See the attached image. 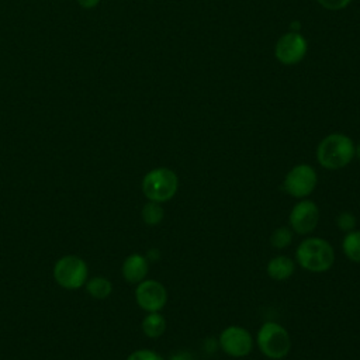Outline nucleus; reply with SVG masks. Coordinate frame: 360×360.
I'll list each match as a JSON object with an SVG mask.
<instances>
[{
	"label": "nucleus",
	"instance_id": "1",
	"mask_svg": "<svg viewBox=\"0 0 360 360\" xmlns=\"http://www.w3.org/2000/svg\"><path fill=\"white\" fill-rule=\"evenodd\" d=\"M354 158L353 141L340 132L326 135L316 148L318 163L328 170L346 167Z\"/></svg>",
	"mask_w": 360,
	"mask_h": 360
},
{
	"label": "nucleus",
	"instance_id": "2",
	"mask_svg": "<svg viewBox=\"0 0 360 360\" xmlns=\"http://www.w3.org/2000/svg\"><path fill=\"white\" fill-rule=\"evenodd\" d=\"M295 257L302 269L312 273H323L333 266L335 252L326 239L311 236L298 245Z\"/></svg>",
	"mask_w": 360,
	"mask_h": 360
},
{
	"label": "nucleus",
	"instance_id": "3",
	"mask_svg": "<svg viewBox=\"0 0 360 360\" xmlns=\"http://www.w3.org/2000/svg\"><path fill=\"white\" fill-rule=\"evenodd\" d=\"M179 188V177L169 167H156L142 179V193L149 201L166 202L172 200Z\"/></svg>",
	"mask_w": 360,
	"mask_h": 360
},
{
	"label": "nucleus",
	"instance_id": "4",
	"mask_svg": "<svg viewBox=\"0 0 360 360\" xmlns=\"http://www.w3.org/2000/svg\"><path fill=\"white\" fill-rule=\"evenodd\" d=\"M256 343L262 354L271 360L284 359L291 349V339L287 329L273 321L264 322L259 328Z\"/></svg>",
	"mask_w": 360,
	"mask_h": 360
},
{
	"label": "nucleus",
	"instance_id": "5",
	"mask_svg": "<svg viewBox=\"0 0 360 360\" xmlns=\"http://www.w3.org/2000/svg\"><path fill=\"white\" fill-rule=\"evenodd\" d=\"M53 277L60 287L76 290L87 280V264L77 256H63L53 267Z\"/></svg>",
	"mask_w": 360,
	"mask_h": 360
},
{
	"label": "nucleus",
	"instance_id": "6",
	"mask_svg": "<svg viewBox=\"0 0 360 360\" xmlns=\"http://www.w3.org/2000/svg\"><path fill=\"white\" fill-rule=\"evenodd\" d=\"M318 174L315 169L307 163L295 165L284 177L283 187L294 198L308 197L316 187Z\"/></svg>",
	"mask_w": 360,
	"mask_h": 360
},
{
	"label": "nucleus",
	"instance_id": "7",
	"mask_svg": "<svg viewBox=\"0 0 360 360\" xmlns=\"http://www.w3.org/2000/svg\"><path fill=\"white\" fill-rule=\"evenodd\" d=\"M221 349L231 357H246L253 349L250 332L242 326H226L218 339Z\"/></svg>",
	"mask_w": 360,
	"mask_h": 360
},
{
	"label": "nucleus",
	"instance_id": "8",
	"mask_svg": "<svg viewBox=\"0 0 360 360\" xmlns=\"http://www.w3.org/2000/svg\"><path fill=\"white\" fill-rule=\"evenodd\" d=\"M308 51L307 39L300 34L290 31L283 34L276 42L274 55L283 65H295L301 62Z\"/></svg>",
	"mask_w": 360,
	"mask_h": 360
},
{
	"label": "nucleus",
	"instance_id": "9",
	"mask_svg": "<svg viewBox=\"0 0 360 360\" xmlns=\"http://www.w3.org/2000/svg\"><path fill=\"white\" fill-rule=\"evenodd\" d=\"M288 219L294 232L298 235H308L318 226L319 208L314 201L302 198L292 207Z\"/></svg>",
	"mask_w": 360,
	"mask_h": 360
},
{
	"label": "nucleus",
	"instance_id": "10",
	"mask_svg": "<svg viewBox=\"0 0 360 360\" xmlns=\"http://www.w3.org/2000/svg\"><path fill=\"white\" fill-rule=\"evenodd\" d=\"M135 300L143 311L159 312L167 302V291L156 280H142L135 290Z\"/></svg>",
	"mask_w": 360,
	"mask_h": 360
},
{
	"label": "nucleus",
	"instance_id": "11",
	"mask_svg": "<svg viewBox=\"0 0 360 360\" xmlns=\"http://www.w3.org/2000/svg\"><path fill=\"white\" fill-rule=\"evenodd\" d=\"M148 270V259L139 253L129 255L122 263V276L131 284H138L142 280H145Z\"/></svg>",
	"mask_w": 360,
	"mask_h": 360
},
{
	"label": "nucleus",
	"instance_id": "12",
	"mask_svg": "<svg viewBox=\"0 0 360 360\" xmlns=\"http://www.w3.org/2000/svg\"><path fill=\"white\" fill-rule=\"evenodd\" d=\"M295 271V263L284 255L274 256L267 263V274L276 281H284L290 278Z\"/></svg>",
	"mask_w": 360,
	"mask_h": 360
},
{
	"label": "nucleus",
	"instance_id": "13",
	"mask_svg": "<svg viewBox=\"0 0 360 360\" xmlns=\"http://www.w3.org/2000/svg\"><path fill=\"white\" fill-rule=\"evenodd\" d=\"M166 329V321L159 312H149L142 321V330L148 338H159Z\"/></svg>",
	"mask_w": 360,
	"mask_h": 360
},
{
	"label": "nucleus",
	"instance_id": "14",
	"mask_svg": "<svg viewBox=\"0 0 360 360\" xmlns=\"http://www.w3.org/2000/svg\"><path fill=\"white\" fill-rule=\"evenodd\" d=\"M342 249L349 260L360 264V231L353 229L346 232L342 242Z\"/></svg>",
	"mask_w": 360,
	"mask_h": 360
},
{
	"label": "nucleus",
	"instance_id": "15",
	"mask_svg": "<svg viewBox=\"0 0 360 360\" xmlns=\"http://www.w3.org/2000/svg\"><path fill=\"white\" fill-rule=\"evenodd\" d=\"M87 292L96 300L107 298L112 291V284L105 277H93L86 284Z\"/></svg>",
	"mask_w": 360,
	"mask_h": 360
},
{
	"label": "nucleus",
	"instance_id": "16",
	"mask_svg": "<svg viewBox=\"0 0 360 360\" xmlns=\"http://www.w3.org/2000/svg\"><path fill=\"white\" fill-rule=\"evenodd\" d=\"M142 219L146 225H158L162 222L165 211L160 205V202H155V201H149L143 205L142 211H141Z\"/></svg>",
	"mask_w": 360,
	"mask_h": 360
},
{
	"label": "nucleus",
	"instance_id": "17",
	"mask_svg": "<svg viewBox=\"0 0 360 360\" xmlns=\"http://www.w3.org/2000/svg\"><path fill=\"white\" fill-rule=\"evenodd\" d=\"M292 242V232L287 226H280L276 231H273L270 236V243L276 249H284Z\"/></svg>",
	"mask_w": 360,
	"mask_h": 360
},
{
	"label": "nucleus",
	"instance_id": "18",
	"mask_svg": "<svg viewBox=\"0 0 360 360\" xmlns=\"http://www.w3.org/2000/svg\"><path fill=\"white\" fill-rule=\"evenodd\" d=\"M336 225L342 232H350L356 226V217L349 211H342L336 217Z\"/></svg>",
	"mask_w": 360,
	"mask_h": 360
},
{
	"label": "nucleus",
	"instance_id": "19",
	"mask_svg": "<svg viewBox=\"0 0 360 360\" xmlns=\"http://www.w3.org/2000/svg\"><path fill=\"white\" fill-rule=\"evenodd\" d=\"M127 360H165L159 353L148 349H141L134 353H131Z\"/></svg>",
	"mask_w": 360,
	"mask_h": 360
},
{
	"label": "nucleus",
	"instance_id": "20",
	"mask_svg": "<svg viewBox=\"0 0 360 360\" xmlns=\"http://www.w3.org/2000/svg\"><path fill=\"white\" fill-rule=\"evenodd\" d=\"M326 10H342L350 4L352 0H316Z\"/></svg>",
	"mask_w": 360,
	"mask_h": 360
},
{
	"label": "nucleus",
	"instance_id": "21",
	"mask_svg": "<svg viewBox=\"0 0 360 360\" xmlns=\"http://www.w3.org/2000/svg\"><path fill=\"white\" fill-rule=\"evenodd\" d=\"M77 3L83 8H94L100 3V0H77Z\"/></svg>",
	"mask_w": 360,
	"mask_h": 360
},
{
	"label": "nucleus",
	"instance_id": "22",
	"mask_svg": "<svg viewBox=\"0 0 360 360\" xmlns=\"http://www.w3.org/2000/svg\"><path fill=\"white\" fill-rule=\"evenodd\" d=\"M170 360H191V357L188 356V353H177Z\"/></svg>",
	"mask_w": 360,
	"mask_h": 360
},
{
	"label": "nucleus",
	"instance_id": "23",
	"mask_svg": "<svg viewBox=\"0 0 360 360\" xmlns=\"http://www.w3.org/2000/svg\"><path fill=\"white\" fill-rule=\"evenodd\" d=\"M354 156H357V159L360 160V142L354 146Z\"/></svg>",
	"mask_w": 360,
	"mask_h": 360
}]
</instances>
